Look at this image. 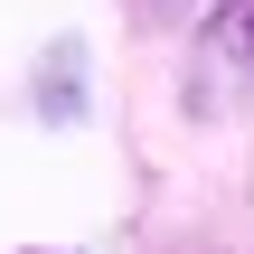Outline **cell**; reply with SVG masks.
<instances>
[{"mask_svg":"<svg viewBox=\"0 0 254 254\" xmlns=\"http://www.w3.org/2000/svg\"><path fill=\"white\" fill-rule=\"evenodd\" d=\"M245 94H254V0H217L198 28V57H189V113L226 123Z\"/></svg>","mask_w":254,"mask_h":254,"instance_id":"obj_1","label":"cell"}]
</instances>
